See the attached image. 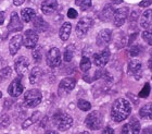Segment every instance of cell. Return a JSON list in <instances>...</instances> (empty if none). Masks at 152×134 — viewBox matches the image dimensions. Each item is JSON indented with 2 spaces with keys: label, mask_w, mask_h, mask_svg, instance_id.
Here are the masks:
<instances>
[{
  "label": "cell",
  "mask_w": 152,
  "mask_h": 134,
  "mask_svg": "<svg viewBox=\"0 0 152 134\" xmlns=\"http://www.w3.org/2000/svg\"><path fill=\"white\" fill-rule=\"evenodd\" d=\"M4 19H6L4 12H3V11H0V25H2L3 23H4Z\"/></svg>",
  "instance_id": "41"
},
{
  "label": "cell",
  "mask_w": 152,
  "mask_h": 134,
  "mask_svg": "<svg viewBox=\"0 0 152 134\" xmlns=\"http://www.w3.org/2000/svg\"><path fill=\"white\" fill-rule=\"evenodd\" d=\"M141 134H152V128H146L143 129Z\"/></svg>",
  "instance_id": "43"
},
{
  "label": "cell",
  "mask_w": 152,
  "mask_h": 134,
  "mask_svg": "<svg viewBox=\"0 0 152 134\" xmlns=\"http://www.w3.org/2000/svg\"><path fill=\"white\" fill-rule=\"evenodd\" d=\"M12 75V69L10 67H3L0 70V81H4Z\"/></svg>",
  "instance_id": "30"
},
{
  "label": "cell",
  "mask_w": 152,
  "mask_h": 134,
  "mask_svg": "<svg viewBox=\"0 0 152 134\" xmlns=\"http://www.w3.org/2000/svg\"><path fill=\"white\" fill-rule=\"evenodd\" d=\"M115 10L111 4H107V6L101 10V12L99 14V19L101 20L102 22H111L113 21V16Z\"/></svg>",
  "instance_id": "19"
},
{
  "label": "cell",
  "mask_w": 152,
  "mask_h": 134,
  "mask_svg": "<svg viewBox=\"0 0 152 134\" xmlns=\"http://www.w3.org/2000/svg\"><path fill=\"white\" fill-rule=\"evenodd\" d=\"M75 3L82 11H87L91 7V0H75Z\"/></svg>",
  "instance_id": "31"
},
{
  "label": "cell",
  "mask_w": 152,
  "mask_h": 134,
  "mask_svg": "<svg viewBox=\"0 0 152 134\" xmlns=\"http://www.w3.org/2000/svg\"><path fill=\"white\" fill-rule=\"evenodd\" d=\"M74 54H75V46L71 44V45H69V46L65 48V50H64L63 59L66 61V62H70L74 58Z\"/></svg>",
  "instance_id": "27"
},
{
  "label": "cell",
  "mask_w": 152,
  "mask_h": 134,
  "mask_svg": "<svg viewBox=\"0 0 152 134\" xmlns=\"http://www.w3.org/2000/svg\"><path fill=\"white\" fill-rule=\"evenodd\" d=\"M76 85V81L73 77H65L61 81L59 84V88H58V93L59 95H66L67 93H70L71 91H73L74 87Z\"/></svg>",
  "instance_id": "11"
},
{
  "label": "cell",
  "mask_w": 152,
  "mask_h": 134,
  "mask_svg": "<svg viewBox=\"0 0 152 134\" xmlns=\"http://www.w3.org/2000/svg\"><path fill=\"white\" fill-rule=\"evenodd\" d=\"M32 56L34 58V61L36 63H39L42 59V50H41V47H37L34 48V50L32 52Z\"/></svg>",
  "instance_id": "33"
},
{
  "label": "cell",
  "mask_w": 152,
  "mask_h": 134,
  "mask_svg": "<svg viewBox=\"0 0 152 134\" xmlns=\"http://www.w3.org/2000/svg\"><path fill=\"white\" fill-rule=\"evenodd\" d=\"M110 57H111V51H110V49L104 48L102 51L94 54V57H92L94 58V63H95L96 67L98 68L104 67L105 64L109 62V60H110Z\"/></svg>",
  "instance_id": "10"
},
{
  "label": "cell",
  "mask_w": 152,
  "mask_h": 134,
  "mask_svg": "<svg viewBox=\"0 0 152 134\" xmlns=\"http://www.w3.org/2000/svg\"><path fill=\"white\" fill-rule=\"evenodd\" d=\"M102 134H115V132L111 127H105L102 131Z\"/></svg>",
  "instance_id": "39"
},
{
  "label": "cell",
  "mask_w": 152,
  "mask_h": 134,
  "mask_svg": "<svg viewBox=\"0 0 152 134\" xmlns=\"http://www.w3.org/2000/svg\"><path fill=\"white\" fill-rule=\"evenodd\" d=\"M10 124V118L9 116H2V118H1V120H0V128H6V127H8V125Z\"/></svg>",
  "instance_id": "36"
},
{
  "label": "cell",
  "mask_w": 152,
  "mask_h": 134,
  "mask_svg": "<svg viewBox=\"0 0 152 134\" xmlns=\"http://www.w3.org/2000/svg\"><path fill=\"white\" fill-rule=\"evenodd\" d=\"M1 97H2V93L0 92V98H1Z\"/></svg>",
  "instance_id": "50"
},
{
  "label": "cell",
  "mask_w": 152,
  "mask_h": 134,
  "mask_svg": "<svg viewBox=\"0 0 152 134\" xmlns=\"http://www.w3.org/2000/svg\"><path fill=\"white\" fill-rule=\"evenodd\" d=\"M78 134H90V133L87 131H84V132H80V133H78Z\"/></svg>",
  "instance_id": "49"
},
{
  "label": "cell",
  "mask_w": 152,
  "mask_h": 134,
  "mask_svg": "<svg viewBox=\"0 0 152 134\" xmlns=\"http://www.w3.org/2000/svg\"><path fill=\"white\" fill-rule=\"evenodd\" d=\"M112 3H114V4H120V3L123 2V0H111Z\"/></svg>",
  "instance_id": "46"
},
{
  "label": "cell",
  "mask_w": 152,
  "mask_h": 134,
  "mask_svg": "<svg viewBox=\"0 0 152 134\" xmlns=\"http://www.w3.org/2000/svg\"><path fill=\"white\" fill-rule=\"evenodd\" d=\"M58 1L57 0H45L41 3V12L46 15H50L58 9Z\"/></svg>",
  "instance_id": "18"
},
{
  "label": "cell",
  "mask_w": 152,
  "mask_h": 134,
  "mask_svg": "<svg viewBox=\"0 0 152 134\" xmlns=\"http://www.w3.org/2000/svg\"><path fill=\"white\" fill-rule=\"evenodd\" d=\"M23 44V36L18 34V35L13 36L9 42V51L11 56H15L18 51L21 49V46Z\"/></svg>",
  "instance_id": "17"
},
{
  "label": "cell",
  "mask_w": 152,
  "mask_h": 134,
  "mask_svg": "<svg viewBox=\"0 0 152 134\" xmlns=\"http://www.w3.org/2000/svg\"><path fill=\"white\" fill-rule=\"evenodd\" d=\"M140 26L145 29H150L152 26V10L148 9L142 13L140 18Z\"/></svg>",
  "instance_id": "21"
},
{
  "label": "cell",
  "mask_w": 152,
  "mask_h": 134,
  "mask_svg": "<svg viewBox=\"0 0 152 134\" xmlns=\"http://www.w3.org/2000/svg\"><path fill=\"white\" fill-rule=\"evenodd\" d=\"M127 73L135 80H140L142 77V64L137 60H130L127 64Z\"/></svg>",
  "instance_id": "7"
},
{
  "label": "cell",
  "mask_w": 152,
  "mask_h": 134,
  "mask_svg": "<svg viewBox=\"0 0 152 134\" xmlns=\"http://www.w3.org/2000/svg\"><path fill=\"white\" fill-rule=\"evenodd\" d=\"M12 104H13V102L11 100V99H6L4 100V107H6V109H7V107H8V105H9V108L12 106Z\"/></svg>",
  "instance_id": "44"
},
{
  "label": "cell",
  "mask_w": 152,
  "mask_h": 134,
  "mask_svg": "<svg viewBox=\"0 0 152 134\" xmlns=\"http://www.w3.org/2000/svg\"><path fill=\"white\" fill-rule=\"evenodd\" d=\"M33 26H34V29H35V32L38 33H42V32H46L48 29H49V24H48L46 21H45L40 15H37L33 19Z\"/></svg>",
  "instance_id": "20"
},
{
  "label": "cell",
  "mask_w": 152,
  "mask_h": 134,
  "mask_svg": "<svg viewBox=\"0 0 152 134\" xmlns=\"http://www.w3.org/2000/svg\"><path fill=\"white\" fill-rule=\"evenodd\" d=\"M77 15H78V13H77V11H76L75 9H73V8L69 9V11H67V16H69L70 19H76Z\"/></svg>",
  "instance_id": "37"
},
{
  "label": "cell",
  "mask_w": 152,
  "mask_h": 134,
  "mask_svg": "<svg viewBox=\"0 0 152 134\" xmlns=\"http://www.w3.org/2000/svg\"><path fill=\"white\" fill-rule=\"evenodd\" d=\"M140 132V122L136 118H132L122 128V134H139Z\"/></svg>",
  "instance_id": "14"
},
{
  "label": "cell",
  "mask_w": 152,
  "mask_h": 134,
  "mask_svg": "<svg viewBox=\"0 0 152 134\" xmlns=\"http://www.w3.org/2000/svg\"><path fill=\"white\" fill-rule=\"evenodd\" d=\"M46 62L50 68H57L61 64V52L57 47H52L47 51Z\"/></svg>",
  "instance_id": "6"
},
{
  "label": "cell",
  "mask_w": 152,
  "mask_h": 134,
  "mask_svg": "<svg viewBox=\"0 0 152 134\" xmlns=\"http://www.w3.org/2000/svg\"><path fill=\"white\" fill-rule=\"evenodd\" d=\"M39 117H40V112H39V111L34 112V113H33V115L31 116L28 119H26L25 121L22 123V129L26 130L28 127H31L32 124H34L35 122H37L38 120H39Z\"/></svg>",
  "instance_id": "26"
},
{
  "label": "cell",
  "mask_w": 152,
  "mask_h": 134,
  "mask_svg": "<svg viewBox=\"0 0 152 134\" xmlns=\"http://www.w3.org/2000/svg\"><path fill=\"white\" fill-rule=\"evenodd\" d=\"M4 64H6V62H4V60H3L2 58L0 57V68H2L3 66H4Z\"/></svg>",
  "instance_id": "47"
},
{
  "label": "cell",
  "mask_w": 152,
  "mask_h": 134,
  "mask_svg": "<svg viewBox=\"0 0 152 134\" xmlns=\"http://www.w3.org/2000/svg\"><path fill=\"white\" fill-rule=\"evenodd\" d=\"M24 1H25V0H13V4L19 7V6H21V4H23Z\"/></svg>",
  "instance_id": "42"
},
{
  "label": "cell",
  "mask_w": 152,
  "mask_h": 134,
  "mask_svg": "<svg viewBox=\"0 0 152 134\" xmlns=\"http://www.w3.org/2000/svg\"><path fill=\"white\" fill-rule=\"evenodd\" d=\"M92 25H94V20L91 18H88V16H85V18H82L79 20L78 23L76 24V35L79 38H83L87 35V33L89 32V29H91Z\"/></svg>",
  "instance_id": "4"
},
{
  "label": "cell",
  "mask_w": 152,
  "mask_h": 134,
  "mask_svg": "<svg viewBox=\"0 0 152 134\" xmlns=\"http://www.w3.org/2000/svg\"><path fill=\"white\" fill-rule=\"evenodd\" d=\"M86 127L90 130L97 131L102 128V117L99 111H91L85 119Z\"/></svg>",
  "instance_id": "5"
},
{
  "label": "cell",
  "mask_w": 152,
  "mask_h": 134,
  "mask_svg": "<svg viewBox=\"0 0 152 134\" xmlns=\"http://www.w3.org/2000/svg\"><path fill=\"white\" fill-rule=\"evenodd\" d=\"M129 15V9L127 7H122L120 9L115 10L113 16V23L116 27H121L125 24L127 18Z\"/></svg>",
  "instance_id": "8"
},
{
  "label": "cell",
  "mask_w": 152,
  "mask_h": 134,
  "mask_svg": "<svg viewBox=\"0 0 152 134\" xmlns=\"http://www.w3.org/2000/svg\"><path fill=\"white\" fill-rule=\"evenodd\" d=\"M148 66H149L150 70L152 71V50H151V52H150V59H149V61H148Z\"/></svg>",
  "instance_id": "45"
},
{
  "label": "cell",
  "mask_w": 152,
  "mask_h": 134,
  "mask_svg": "<svg viewBox=\"0 0 152 134\" xmlns=\"http://www.w3.org/2000/svg\"><path fill=\"white\" fill-rule=\"evenodd\" d=\"M143 50V47L142 46H140V45H134L132 47L127 50V54L129 56V57H138Z\"/></svg>",
  "instance_id": "29"
},
{
  "label": "cell",
  "mask_w": 152,
  "mask_h": 134,
  "mask_svg": "<svg viewBox=\"0 0 152 134\" xmlns=\"http://www.w3.org/2000/svg\"><path fill=\"white\" fill-rule=\"evenodd\" d=\"M7 29H8L10 33L20 32V31L23 29L22 21H21L20 16L18 15L16 12H12V14H11L10 22H9V24H8V26H7Z\"/></svg>",
  "instance_id": "15"
},
{
  "label": "cell",
  "mask_w": 152,
  "mask_h": 134,
  "mask_svg": "<svg viewBox=\"0 0 152 134\" xmlns=\"http://www.w3.org/2000/svg\"><path fill=\"white\" fill-rule=\"evenodd\" d=\"M151 3H152V0H142V1L139 3V7H141V8H147V7H149Z\"/></svg>",
  "instance_id": "38"
},
{
  "label": "cell",
  "mask_w": 152,
  "mask_h": 134,
  "mask_svg": "<svg viewBox=\"0 0 152 134\" xmlns=\"http://www.w3.org/2000/svg\"><path fill=\"white\" fill-rule=\"evenodd\" d=\"M137 14H138V13H137L136 11L132 12V14H130V19H129L130 22H134V21H136L137 19H139V15H137Z\"/></svg>",
  "instance_id": "40"
},
{
  "label": "cell",
  "mask_w": 152,
  "mask_h": 134,
  "mask_svg": "<svg viewBox=\"0 0 152 134\" xmlns=\"http://www.w3.org/2000/svg\"><path fill=\"white\" fill-rule=\"evenodd\" d=\"M77 106L82 111H89L91 109V104L85 99H79L77 102Z\"/></svg>",
  "instance_id": "32"
},
{
  "label": "cell",
  "mask_w": 152,
  "mask_h": 134,
  "mask_svg": "<svg viewBox=\"0 0 152 134\" xmlns=\"http://www.w3.org/2000/svg\"><path fill=\"white\" fill-rule=\"evenodd\" d=\"M141 37L148 45L152 46V31L151 29H145L141 34Z\"/></svg>",
  "instance_id": "35"
},
{
  "label": "cell",
  "mask_w": 152,
  "mask_h": 134,
  "mask_svg": "<svg viewBox=\"0 0 152 134\" xmlns=\"http://www.w3.org/2000/svg\"><path fill=\"white\" fill-rule=\"evenodd\" d=\"M28 67H29V61L24 56H20L14 61V68H15L16 73L19 74L20 77L25 75L27 70H28Z\"/></svg>",
  "instance_id": "12"
},
{
  "label": "cell",
  "mask_w": 152,
  "mask_h": 134,
  "mask_svg": "<svg viewBox=\"0 0 152 134\" xmlns=\"http://www.w3.org/2000/svg\"><path fill=\"white\" fill-rule=\"evenodd\" d=\"M52 123H53L54 127L58 130H60V131H66L70 128H72L74 121H73V118L70 115H67L66 112L58 111L52 117Z\"/></svg>",
  "instance_id": "2"
},
{
  "label": "cell",
  "mask_w": 152,
  "mask_h": 134,
  "mask_svg": "<svg viewBox=\"0 0 152 134\" xmlns=\"http://www.w3.org/2000/svg\"><path fill=\"white\" fill-rule=\"evenodd\" d=\"M42 77H44V71L39 67H34L31 74H29V82L32 84H37L40 82Z\"/></svg>",
  "instance_id": "23"
},
{
  "label": "cell",
  "mask_w": 152,
  "mask_h": 134,
  "mask_svg": "<svg viewBox=\"0 0 152 134\" xmlns=\"http://www.w3.org/2000/svg\"><path fill=\"white\" fill-rule=\"evenodd\" d=\"M71 32H72V24L70 22H64L59 31V36L63 42H66L70 38Z\"/></svg>",
  "instance_id": "22"
},
{
  "label": "cell",
  "mask_w": 152,
  "mask_h": 134,
  "mask_svg": "<svg viewBox=\"0 0 152 134\" xmlns=\"http://www.w3.org/2000/svg\"><path fill=\"white\" fill-rule=\"evenodd\" d=\"M90 68H91V61H90V59H89L88 57H84L82 58V60H80V62H79V69H80V71H83V72H88L89 70H90Z\"/></svg>",
  "instance_id": "28"
},
{
  "label": "cell",
  "mask_w": 152,
  "mask_h": 134,
  "mask_svg": "<svg viewBox=\"0 0 152 134\" xmlns=\"http://www.w3.org/2000/svg\"><path fill=\"white\" fill-rule=\"evenodd\" d=\"M150 92H151V86H150V84L149 83H145V85H143V88L139 92L138 96H139L140 98H147V97L149 96Z\"/></svg>",
  "instance_id": "34"
},
{
  "label": "cell",
  "mask_w": 152,
  "mask_h": 134,
  "mask_svg": "<svg viewBox=\"0 0 152 134\" xmlns=\"http://www.w3.org/2000/svg\"><path fill=\"white\" fill-rule=\"evenodd\" d=\"M46 134H59L58 132H56V131H48Z\"/></svg>",
  "instance_id": "48"
},
{
  "label": "cell",
  "mask_w": 152,
  "mask_h": 134,
  "mask_svg": "<svg viewBox=\"0 0 152 134\" xmlns=\"http://www.w3.org/2000/svg\"><path fill=\"white\" fill-rule=\"evenodd\" d=\"M38 34L34 29H27L23 35V45L27 49H34L38 43Z\"/></svg>",
  "instance_id": "9"
},
{
  "label": "cell",
  "mask_w": 152,
  "mask_h": 134,
  "mask_svg": "<svg viewBox=\"0 0 152 134\" xmlns=\"http://www.w3.org/2000/svg\"><path fill=\"white\" fill-rule=\"evenodd\" d=\"M24 91V87H23V84L21 82V79H14V80L11 82V84L8 87V93H9L10 96L12 97H19L21 94Z\"/></svg>",
  "instance_id": "16"
},
{
  "label": "cell",
  "mask_w": 152,
  "mask_h": 134,
  "mask_svg": "<svg viewBox=\"0 0 152 134\" xmlns=\"http://www.w3.org/2000/svg\"><path fill=\"white\" fill-rule=\"evenodd\" d=\"M36 16L35 10L32 9V8H24L21 11V18L24 22L29 23L31 21H33V19Z\"/></svg>",
  "instance_id": "25"
},
{
  "label": "cell",
  "mask_w": 152,
  "mask_h": 134,
  "mask_svg": "<svg viewBox=\"0 0 152 134\" xmlns=\"http://www.w3.org/2000/svg\"><path fill=\"white\" fill-rule=\"evenodd\" d=\"M139 117L145 120H152V102L143 105L139 109Z\"/></svg>",
  "instance_id": "24"
},
{
  "label": "cell",
  "mask_w": 152,
  "mask_h": 134,
  "mask_svg": "<svg viewBox=\"0 0 152 134\" xmlns=\"http://www.w3.org/2000/svg\"><path fill=\"white\" fill-rule=\"evenodd\" d=\"M111 39H112V31L109 29H101L98 33L96 43H97L98 47H105V46H108L110 44Z\"/></svg>",
  "instance_id": "13"
},
{
  "label": "cell",
  "mask_w": 152,
  "mask_h": 134,
  "mask_svg": "<svg viewBox=\"0 0 152 134\" xmlns=\"http://www.w3.org/2000/svg\"><path fill=\"white\" fill-rule=\"evenodd\" d=\"M132 112V106L125 98H117L114 100L111 108V118L115 122H122L129 117Z\"/></svg>",
  "instance_id": "1"
},
{
  "label": "cell",
  "mask_w": 152,
  "mask_h": 134,
  "mask_svg": "<svg viewBox=\"0 0 152 134\" xmlns=\"http://www.w3.org/2000/svg\"><path fill=\"white\" fill-rule=\"evenodd\" d=\"M41 99H42V94L37 88L28 89L24 94V104L28 108H34L38 106L41 102Z\"/></svg>",
  "instance_id": "3"
}]
</instances>
